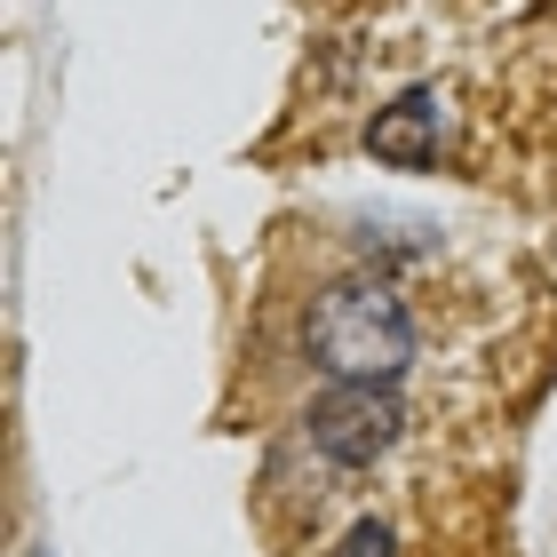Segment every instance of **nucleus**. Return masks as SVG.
I'll return each instance as SVG.
<instances>
[{
  "instance_id": "20e7f679",
  "label": "nucleus",
  "mask_w": 557,
  "mask_h": 557,
  "mask_svg": "<svg viewBox=\"0 0 557 557\" xmlns=\"http://www.w3.org/2000/svg\"><path fill=\"white\" fill-rule=\"evenodd\" d=\"M335 557H391V525H374V518H367V525H350Z\"/></svg>"
},
{
  "instance_id": "f03ea898",
  "label": "nucleus",
  "mask_w": 557,
  "mask_h": 557,
  "mask_svg": "<svg viewBox=\"0 0 557 557\" xmlns=\"http://www.w3.org/2000/svg\"><path fill=\"white\" fill-rule=\"evenodd\" d=\"M398 422H407V407H398L391 383H335L311 407V446L343 470H367L374 454L398 446Z\"/></svg>"
},
{
  "instance_id": "7ed1b4c3",
  "label": "nucleus",
  "mask_w": 557,
  "mask_h": 557,
  "mask_svg": "<svg viewBox=\"0 0 557 557\" xmlns=\"http://www.w3.org/2000/svg\"><path fill=\"white\" fill-rule=\"evenodd\" d=\"M438 144H446V112H438V96H430V88L383 104V112H374V128H367V151L383 168H438Z\"/></svg>"
},
{
  "instance_id": "f257e3e1",
  "label": "nucleus",
  "mask_w": 557,
  "mask_h": 557,
  "mask_svg": "<svg viewBox=\"0 0 557 557\" xmlns=\"http://www.w3.org/2000/svg\"><path fill=\"white\" fill-rule=\"evenodd\" d=\"M302 350H311V367H326L335 383H398V367L414 359V319L391 287L343 278V287H326L311 302Z\"/></svg>"
}]
</instances>
